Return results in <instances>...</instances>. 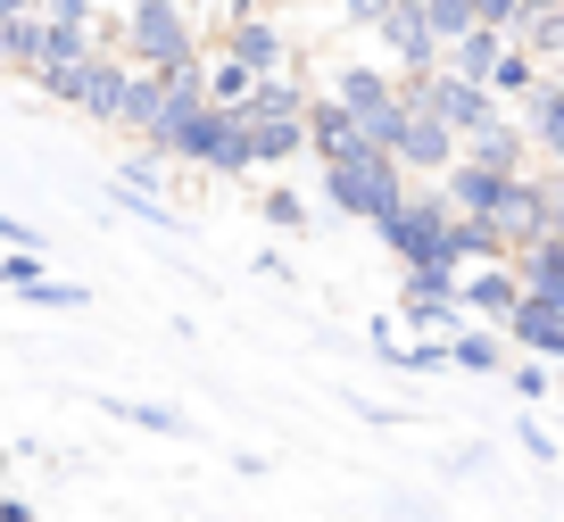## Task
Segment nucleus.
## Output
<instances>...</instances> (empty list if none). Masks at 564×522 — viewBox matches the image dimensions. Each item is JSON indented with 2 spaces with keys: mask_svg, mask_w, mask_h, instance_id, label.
Returning a JSON list of instances; mask_svg holds the SVG:
<instances>
[{
  "mask_svg": "<svg viewBox=\"0 0 564 522\" xmlns=\"http://www.w3.org/2000/svg\"><path fill=\"white\" fill-rule=\"evenodd\" d=\"M25 84H34L42 100H58V108H84V117L117 124L124 91H133V58L124 51H84V58H58V67H34Z\"/></svg>",
  "mask_w": 564,
  "mask_h": 522,
  "instance_id": "obj_1",
  "label": "nucleus"
},
{
  "mask_svg": "<svg viewBox=\"0 0 564 522\" xmlns=\"http://www.w3.org/2000/svg\"><path fill=\"white\" fill-rule=\"evenodd\" d=\"M159 157L199 166V174H249V124H241V108H216V100L183 108V117L166 124Z\"/></svg>",
  "mask_w": 564,
  "mask_h": 522,
  "instance_id": "obj_2",
  "label": "nucleus"
},
{
  "mask_svg": "<svg viewBox=\"0 0 564 522\" xmlns=\"http://www.w3.org/2000/svg\"><path fill=\"white\" fill-rule=\"evenodd\" d=\"M406 183H415V174L399 166V157L390 150H349V157H324V199H333L340 216H357V225H373V216H390L406 199Z\"/></svg>",
  "mask_w": 564,
  "mask_h": 522,
  "instance_id": "obj_3",
  "label": "nucleus"
},
{
  "mask_svg": "<svg viewBox=\"0 0 564 522\" xmlns=\"http://www.w3.org/2000/svg\"><path fill=\"white\" fill-rule=\"evenodd\" d=\"M117 51L133 67H175V58H199V25L192 0H124V34Z\"/></svg>",
  "mask_w": 564,
  "mask_h": 522,
  "instance_id": "obj_4",
  "label": "nucleus"
},
{
  "mask_svg": "<svg viewBox=\"0 0 564 522\" xmlns=\"http://www.w3.org/2000/svg\"><path fill=\"white\" fill-rule=\"evenodd\" d=\"M373 241H382L399 265H448V199H441V192H415V183H406L399 208L373 216Z\"/></svg>",
  "mask_w": 564,
  "mask_h": 522,
  "instance_id": "obj_5",
  "label": "nucleus"
},
{
  "mask_svg": "<svg viewBox=\"0 0 564 522\" xmlns=\"http://www.w3.org/2000/svg\"><path fill=\"white\" fill-rule=\"evenodd\" d=\"M333 100L349 108V124L373 141V150H390V133H399V75H382V67H340V84H333Z\"/></svg>",
  "mask_w": 564,
  "mask_h": 522,
  "instance_id": "obj_6",
  "label": "nucleus"
},
{
  "mask_svg": "<svg viewBox=\"0 0 564 522\" xmlns=\"http://www.w3.org/2000/svg\"><path fill=\"white\" fill-rule=\"evenodd\" d=\"M399 324L415 331H457V265H399Z\"/></svg>",
  "mask_w": 564,
  "mask_h": 522,
  "instance_id": "obj_7",
  "label": "nucleus"
},
{
  "mask_svg": "<svg viewBox=\"0 0 564 522\" xmlns=\"http://www.w3.org/2000/svg\"><path fill=\"white\" fill-rule=\"evenodd\" d=\"M366 25H373V42H382V51L399 58L406 75L441 67V34H432V18H423V0H382Z\"/></svg>",
  "mask_w": 564,
  "mask_h": 522,
  "instance_id": "obj_8",
  "label": "nucleus"
},
{
  "mask_svg": "<svg viewBox=\"0 0 564 522\" xmlns=\"http://www.w3.org/2000/svg\"><path fill=\"white\" fill-rule=\"evenodd\" d=\"M490 225H498V241L507 249H523V241H540V232H556V199H547V174H507V192H498V208H490Z\"/></svg>",
  "mask_w": 564,
  "mask_h": 522,
  "instance_id": "obj_9",
  "label": "nucleus"
},
{
  "mask_svg": "<svg viewBox=\"0 0 564 522\" xmlns=\"http://www.w3.org/2000/svg\"><path fill=\"white\" fill-rule=\"evenodd\" d=\"M399 100H406V91H399ZM390 157H399L406 174H423V183H432V174H441L448 157H457V133H448V124L432 117V108H415V100H406V108H399V133H390Z\"/></svg>",
  "mask_w": 564,
  "mask_h": 522,
  "instance_id": "obj_10",
  "label": "nucleus"
},
{
  "mask_svg": "<svg viewBox=\"0 0 564 522\" xmlns=\"http://www.w3.org/2000/svg\"><path fill=\"white\" fill-rule=\"evenodd\" d=\"M432 192H441L457 216H490V208H498V192H507V166H490V157L457 150L441 174H432Z\"/></svg>",
  "mask_w": 564,
  "mask_h": 522,
  "instance_id": "obj_11",
  "label": "nucleus"
},
{
  "mask_svg": "<svg viewBox=\"0 0 564 522\" xmlns=\"http://www.w3.org/2000/svg\"><path fill=\"white\" fill-rule=\"evenodd\" d=\"M225 58H232V67H249V75H282V67H291V34H282L274 18H258V9H232Z\"/></svg>",
  "mask_w": 564,
  "mask_h": 522,
  "instance_id": "obj_12",
  "label": "nucleus"
},
{
  "mask_svg": "<svg viewBox=\"0 0 564 522\" xmlns=\"http://www.w3.org/2000/svg\"><path fill=\"white\" fill-rule=\"evenodd\" d=\"M523 298V282H514V258H481V265H457V307L474 315V324H507V307Z\"/></svg>",
  "mask_w": 564,
  "mask_h": 522,
  "instance_id": "obj_13",
  "label": "nucleus"
},
{
  "mask_svg": "<svg viewBox=\"0 0 564 522\" xmlns=\"http://www.w3.org/2000/svg\"><path fill=\"white\" fill-rule=\"evenodd\" d=\"M498 331H507L514 348H531V357H547V366H564V298H531L523 291Z\"/></svg>",
  "mask_w": 564,
  "mask_h": 522,
  "instance_id": "obj_14",
  "label": "nucleus"
},
{
  "mask_svg": "<svg viewBox=\"0 0 564 522\" xmlns=\"http://www.w3.org/2000/svg\"><path fill=\"white\" fill-rule=\"evenodd\" d=\"M523 133H531V150H540V157H556V166H564V75H540V84H531Z\"/></svg>",
  "mask_w": 564,
  "mask_h": 522,
  "instance_id": "obj_15",
  "label": "nucleus"
},
{
  "mask_svg": "<svg viewBox=\"0 0 564 522\" xmlns=\"http://www.w3.org/2000/svg\"><path fill=\"white\" fill-rule=\"evenodd\" d=\"M307 150H316V166H324V157H349V150H366V133L349 124V108H340L333 91H307Z\"/></svg>",
  "mask_w": 564,
  "mask_h": 522,
  "instance_id": "obj_16",
  "label": "nucleus"
},
{
  "mask_svg": "<svg viewBox=\"0 0 564 522\" xmlns=\"http://www.w3.org/2000/svg\"><path fill=\"white\" fill-rule=\"evenodd\" d=\"M507 258H514V282L531 298H564V232H540V241L507 249Z\"/></svg>",
  "mask_w": 564,
  "mask_h": 522,
  "instance_id": "obj_17",
  "label": "nucleus"
},
{
  "mask_svg": "<svg viewBox=\"0 0 564 522\" xmlns=\"http://www.w3.org/2000/svg\"><path fill=\"white\" fill-rule=\"evenodd\" d=\"M457 150L490 157V166H507V174H523V166H531V133H523V117H507V108H498V117L481 124L474 141H457Z\"/></svg>",
  "mask_w": 564,
  "mask_h": 522,
  "instance_id": "obj_18",
  "label": "nucleus"
},
{
  "mask_svg": "<svg viewBox=\"0 0 564 522\" xmlns=\"http://www.w3.org/2000/svg\"><path fill=\"white\" fill-rule=\"evenodd\" d=\"M448 366L457 373H507V331L498 324H457L448 331Z\"/></svg>",
  "mask_w": 564,
  "mask_h": 522,
  "instance_id": "obj_19",
  "label": "nucleus"
},
{
  "mask_svg": "<svg viewBox=\"0 0 564 522\" xmlns=\"http://www.w3.org/2000/svg\"><path fill=\"white\" fill-rule=\"evenodd\" d=\"M307 150V117H249V166H291Z\"/></svg>",
  "mask_w": 564,
  "mask_h": 522,
  "instance_id": "obj_20",
  "label": "nucleus"
},
{
  "mask_svg": "<svg viewBox=\"0 0 564 522\" xmlns=\"http://www.w3.org/2000/svg\"><path fill=\"white\" fill-rule=\"evenodd\" d=\"M481 84H490V100H498V108H523V100H531V84H540V58H531L523 42L507 34V51L490 58V75H481Z\"/></svg>",
  "mask_w": 564,
  "mask_h": 522,
  "instance_id": "obj_21",
  "label": "nucleus"
},
{
  "mask_svg": "<svg viewBox=\"0 0 564 522\" xmlns=\"http://www.w3.org/2000/svg\"><path fill=\"white\" fill-rule=\"evenodd\" d=\"M514 42L540 58V75H556L564 67V0L556 9H523V18H514Z\"/></svg>",
  "mask_w": 564,
  "mask_h": 522,
  "instance_id": "obj_22",
  "label": "nucleus"
},
{
  "mask_svg": "<svg viewBox=\"0 0 564 522\" xmlns=\"http://www.w3.org/2000/svg\"><path fill=\"white\" fill-rule=\"evenodd\" d=\"M108 415L133 423V432H159V439H183V432H192V423H183L175 406H159V399H108Z\"/></svg>",
  "mask_w": 564,
  "mask_h": 522,
  "instance_id": "obj_23",
  "label": "nucleus"
},
{
  "mask_svg": "<svg viewBox=\"0 0 564 522\" xmlns=\"http://www.w3.org/2000/svg\"><path fill=\"white\" fill-rule=\"evenodd\" d=\"M25 307H58V315H75V307H91V291H84V282H51V274H34V282H25Z\"/></svg>",
  "mask_w": 564,
  "mask_h": 522,
  "instance_id": "obj_24",
  "label": "nucleus"
},
{
  "mask_svg": "<svg viewBox=\"0 0 564 522\" xmlns=\"http://www.w3.org/2000/svg\"><path fill=\"white\" fill-rule=\"evenodd\" d=\"M249 84H258V75H249V67H232L225 51L208 58V100H216V108H241V100H249Z\"/></svg>",
  "mask_w": 564,
  "mask_h": 522,
  "instance_id": "obj_25",
  "label": "nucleus"
},
{
  "mask_svg": "<svg viewBox=\"0 0 564 522\" xmlns=\"http://www.w3.org/2000/svg\"><path fill=\"white\" fill-rule=\"evenodd\" d=\"M258 208H265V225H274V232H307V199L300 192H265Z\"/></svg>",
  "mask_w": 564,
  "mask_h": 522,
  "instance_id": "obj_26",
  "label": "nucleus"
},
{
  "mask_svg": "<svg viewBox=\"0 0 564 522\" xmlns=\"http://www.w3.org/2000/svg\"><path fill=\"white\" fill-rule=\"evenodd\" d=\"M42 274V249H0V291H25Z\"/></svg>",
  "mask_w": 564,
  "mask_h": 522,
  "instance_id": "obj_27",
  "label": "nucleus"
},
{
  "mask_svg": "<svg viewBox=\"0 0 564 522\" xmlns=\"http://www.w3.org/2000/svg\"><path fill=\"white\" fill-rule=\"evenodd\" d=\"M514 18H523V0H474V25H498V34H514Z\"/></svg>",
  "mask_w": 564,
  "mask_h": 522,
  "instance_id": "obj_28",
  "label": "nucleus"
},
{
  "mask_svg": "<svg viewBox=\"0 0 564 522\" xmlns=\"http://www.w3.org/2000/svg\"><path fill=\"white\" fill-rule=\"evenodd\" d=\"M34 9H42V18H67V25H91V18H100V0H34Z\"/></svg>",
  "mask_w": 564,
  "mask_h": 522,
  "instance_id": "obj_29",
  "label": "nucleus"
},
{
  "mask_svg": "<svg viewBox=\"0 0 564 522\" xmlns=\"http://www.w3.org/2000/svg\"><path fill=\"white\" fill-rule=\"evenodd\" d=\"M0 249H42V232L25 216H0Z\"/></svg>",
  "mask_w": 564,
  "mask_h": 522,
  "instance_id": "obj_30",
  "label": "nucleus"
},
{
  "mask_svg": "<svg viewBox=\"0 0 564 522\" xmlns=\"http://www.w3.org/2000/svg\"><path fill=\"white\" fill-rule=\"evenodd\" d=\"M514 373V390H523V399H547V366H507Z\"/></svg>",
  "mask_w": 564,
  "mask_h": 522,
  "instance_id": "obj_31",
  "label": "nucleus"
},
{
  "mask_svg": "<svg viewBox=\"0 0 564 522\" xmlns=\"http://www.w3.org/2000/svg\"><path fill=\"white\" fill-rule=\"evenodd\" d=\"M547 199H556V232H564V166L547 174Z\"/></svg>",
  "mask_w": 564,
  "mask_h": 522,
  "instance_id": "obj_32",
  "label": "nucleus"
},
{
  "mask_svg": "<svg viewBox=\"0 0 564 522\" xmlns=\"http://www.w3.org/2000/svg\"><path fill=\"white\" fill-rule=\"evenodd\" d=\"M523 9H556V0H523Z\"/></svg>",
  "mask_w": 564,
  "mask_h": 522,
  "instance_id": "obj_33",
  "label": "nucleus"
},
{
  "mask_svg": "<svg viewBox=\"0 0 564 522\" xmlns=\"http://www.w3.org/2000/svg\"><path fill=\"white\" fill-rule=\"evenodd\" d=\"M265 9H291V0H265Z\"/></svg>",
  "mask_w": 564,
  "mask_h": 522,
  "instance_id": "obj_34",
  "label": "nucleus"
},
{
  "mask_svg": "<svg viewBox=\"0 0 564 522\" xmlns=\"http://www.w3.org/2000/svg\"><path fill=\"white\" fill-rule=\"evenodd\" d=\"M249 9H258V0H249Z\"/></svg>",
  "mask_w": 564,
  "mask_h": 522,
  "instance_id": "obj_35",
  "label": "nucleus"
},
{
  "mask_svg": "<svg viewBox=\"0 0 564 522\" xmlns=\"http://www.w3.org/2000/svg\"><path fill=\"white\" fill-rule=\"evenodd\" d=\"M556 75H564V67H556Z\"/></svg>",
  "mask_w": 564,
  "mask_h": 522,
  "instance_id": "obj_36",
  "label": "nucleus"
}]
</instances>
